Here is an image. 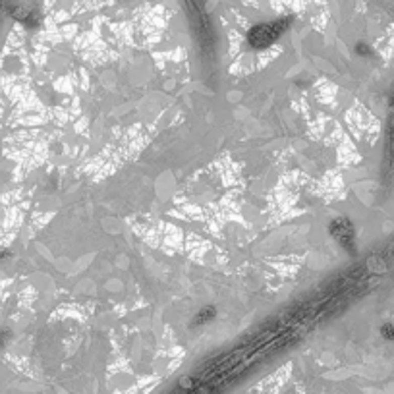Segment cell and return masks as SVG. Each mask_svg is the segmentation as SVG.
<instances>
[{
	"mask_svg": "<svg viewBox=\"0 0 394 394\" xmlns=\"http://www.w3.org/2000/svg\"><path fill=\"white\" fill-rule=\"evenodd\" d=\"M290 20L282 18V20H275V22H267L253 25L247 33V43L253 48H267L273 43H277L280 39V35L288 29Z\"/></svg>",
	"mask_w": 394,
	"mask_h": 394,
	"instance_id": "cell-1",
	"label": "cell"
},
{
	"mask_svg": "<svg viewBox=\"0 0 394 394\" xmlns=\"http://www.w3.org/2000/svg\"><path fill=\"white\" fill-rule=\"evenodd\" d=\"M331 234L336 242L348 251H354V226L346 219H336L331 222Z\"/></svg>",
	"mask_w": 394,
	"mask_h": 394,
	"instance_id": "cell-2",
	"label": "cell"
},
{
	"mask_svg": "<svg viewBox=\"0 0 394 394\" xmlns=\"http://www.w3.org/2000/svg\"><path fill=\"white\" fill-rule=\"evenodd\" d=\"M213 317H215V309H213V307H205V309H201V311L195 315V319H193L195 323L193 324H205V323H209Z\"/></svg>",
	"mask_w": 394,
	"mask_h": 394,
	"instance_id": "cell-3",
	"label": "cell"
},
{
	"mask_svg": "<svg viewBox=\"0 0 394 394\" xmlns=\"http://www.w3.org/2000/svg\"><path fill=\"white\" fill-rule=\"evenodd\" d=\"M381 333L384 335V338L394 340V324H384V326L381 329Z\"/></svg>",
	"mask_w": 394,
	"mask_h": 394,
	"instance_id": "cell-4",
	"label": "cell"
}]
</instances>
